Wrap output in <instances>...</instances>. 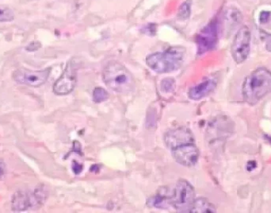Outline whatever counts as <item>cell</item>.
I'll use <instances>...</instances> for the list:
<instances>
[{"label": "cell", "mask_w": 271, "mask_h": 213, "mask_svg": "<svg viewBox=\"0 0 271 213\" xmlns=\"http://www.w3.org/2000/svg\"><path fill=\"white\" fill-rule=\"evenodd\" d=\"M271 93V72L266 68H259L246 77L242 86L243 100L250 105L259 103Z\"/></svg>", "instance_id": "cell-1"}, {"label": "cell", "mask_w": 271, "mask_h": 213, "mask_svg": "<svg viewBox=\"0 0 271 213\" xmlns=\"http://www.w3.org/2000/svg\"><path fill=\"white\" fill-rule=\"evenodd\" d=\"M103 80L110 89L118 93H128L134 89V77L129 70L118 61H111L103 71Z\"/></svg>", "instance_id": "cell-2"}, {"label": "cell", "mask_w": 271, "mask_h": 213, "mask_svg": "<svg viewBox=\"0 0 271 213\" xmlns=\"http://www.w3.org/2000/svg\"><path fill=\"white\" fill-rule=\"evenodd\" d=\"M186 49L182 46H174L163 52L149 55L146 64L152 70L158 73L176 71L183 65Z\"/></svg>", "instance_id": "cell-3"}, {"label": "cell", "mask_w": 271, "mask_h": 213, "mask_svg": "<svg viewBox=\"0 0 271 213\" xmlns=\"http://www.w3.org/2000/svg\"><path fill=\"white\" fill-rule=\"evenodd\" d=\"M195 199L194 187L185 180H179L173 190V207L178 213H191Z\"/></svg>", "instance_id": "cell-4"}, {"label": "cell", "mask_w": 271, "mask_h": 213, "mask_svg": "<svg viewBox=\"0 0 271 213\" xmlns=\"http://www.w3.org/2000/svg\"><path fill=\"white\" fill-rule=\"evenodd\" d=\"M251 41V31L247 26H243L235 34L231 47L232 56L237 64L243 63L248 58Z\"/></svg>", "instance_id": "cell-5"}, {"label": "cell", "mask_w": 271, "mask_h": 213, "mask_svg": "<svg viewBox=\"0 0 271 213\" xmlns=\"http://www.w3.org/2000/svg\"><path fill=\"white\" fill-rule=\"evenodd\" d=\"M46 196L44 195V191L38 189L35 192H26V191H18L14 193L11 200L12 209L14 212H23L29 209L38 206L44 203Z\"/></svg>", "instance_id": "cell-6"}, {"label": "cell", "mask_w": 271, "mask_h": 213, "mask_svg": "<svg viewBox=\"0 0 271 213\" xmlns=\"http://www.w3.org/2000/svg\"><path fill=\"white\" fill-rule=\"evenodd\" d=\"M77 68L74 61H69L65 70L52 87L56 95H65L71 93L77 85Z\"/></svg>", "instance_id": "cell-7"}, {"label": "cell", "mask_w": 271, "mask_h": 213, "mask_svg": "<svg viewBox=\"0 0 271 213\" xmlns=\"http://www.w3.org/2000/svg\"><path fill=\"white\" fill-rule=\"evenodd\" d=\"M218 41V24L216 20L212 21L198 33L196 38L197 53L199 55L212 50Z\"/></svg>", "instance_id": "cell-8"}, {"label": "cell", "mask_w": 271, "mask_h": 213, "mask_svg": "<svg viewBox=\"0 0 271 213\" xmlns=\"http://www.w3.org/2000/svg\"><path fill=\"white\" fill-rule=\"evenodd\" d=\"M50 74V69L32 71L26 69H17L13 73V79L17 83L30 87H40L47 82Z\"/></svg>", "instance_id": "cell-9"}, {"label": "cell", "mask_w": 271, "mask_h": 213, "mask_svg": "<svg viewBox=\"0 0 271 213\" xmlns=\"http://www.w3.org/2000/svg\"><path fill=\"white\" fill-rule=\"evenodd\" d=\"M172 157L176 163L183 167H192L196 165L199 159L198 148L194 143L182 145L171 150Z\"/></svg>", "instance_id": "cell-10"}, {"label": "cell", "mask_w": 271, "mask_h": 213, "mask_svg": "<svg viewBox=\"0 0 271 213\" xmlns=\"http://www.w3.org/2000/svg\"><path fill=\"white\" fill-rule=\"evenodd\" d=\"M164 142L167 148L173 150L182 145L194 143V137L188 128H178L165 134Z\"/></svg>", "instance_id": "cell-11"}, {"label": "cell", "mask_w": 271, "mask_h": 213, "mask_svg": "<svg viewBox=\"0 0 271 213\" xmlns=\"http://www.w3.org/2000/svg\"><path fill=\"white\" fill-rule=\"evenodd\" d=\"M217 87V82L214 79H207L191 87L188 92L190 99L200 100L212 93Z\"/></svg>", "instance_id": "cell-12"}, {"label": "cell", "mask_w": 271, "mask_h": 213, "mask_svg": "<svg viewBox=\"0 0 271 213\" xmlns=\"http://www.w3.org/2000/svg\"><path fill=\"white\" fill-rule=\"evenodd\" d=\"M148 205L158 209L168 208L170 205H172V194L168 195L167 192L160 191L155 197H151Z\"/></svg>", "instance_id": "cell-13"}, {"label": "cell", "mask_w": 271, "mask_h": 213, "mask_svg": "<svg viewBox=\"0 0 271 213\" xmlns=\"http://www.w3.org/2000/svg\"><path fill=\"white\" fill-rule=\"evenodd\" d=\"M191 213H216V208L213 204L203 197L195 199Z\"/></svg>", "instance_id": "cell-14"}, {"label": "cell", "mask_w": 271, "mask_h": 213, "mask_svg": "<svg viewBox=\"0 0 271 213\" xmlns=\"http://www.w3.org/2000/svg\"><path fill=\"white\" fill-rule=\"evenodd\" d=\"M191 6H192L191 0H187L185 2H183L178 10V18L181 20L188 19L191 16Z\"/></svg>", "instance_id": "cell-15"}, {"label": "cell", "mask_w": 271, "mask_h": 213, "mask_svg": "<svg viewBox=\"0 0 271 213\" xmlns=\"http://www.w3.org/2000/svg\"><path fill=\"white\" fill-rule=\"evenodd\" d=\"M225 18L229 23L235 24V23H240L241 19H242V14L236 9H231V10H229L226 12Z\"/></svg>", "instance_id": "cell-16"}, {"label": "cell", "mask_w": 271, "mask_h": 213, "mask_svg": "<svg viewBox=\"0 0 271 213\" xmlns=\"http://www.w3.org/2000/svg\"><path fill=\"white\" fill-rule=\"evenodd\" d=\"M109 98V93L103 87H96L93 91V100L95 103H102Z\"/></svg>", "instance_id": "cell-17"}, {"label": "cell", "mask_w": 271, "mask_h": 213, "mask_svg": "<svg viewBox=\"0 0 271 213\" xmlns=\"http://www.w3.org/2000/svg\"><path fill=\"white\" fill-rule=\"evenodd\" d=\"M160 88L165 93H170L175 89V81L172 78H165L160 83Z\"/></svg>", "instance_id": "cell-18"}, {"label": "cell", "mask_w": 271, "mask_h": 213, "mask_svg": "<svg viewBox=\"0 0 271 213\" xmlns=\"http://www.w3.org/2000/svg\"><path fill=\"white\" fill-rule=\"evenodd\" d=\"M14 18L13 10L4 6H0V22H10L14 20Z\"/></svg>", "instance_id": "cell-19"}, {"label": "cell", "mask_w": 271, "mask_h": 213, "mask_svg": "<svg viewBox=\"0 0 271 213\" xmlns=\"http://www.w3.org/2000/svg\"><path fill=\"white\" fill-rule=\"evenodd\" d=\"M6 174V164L0 160V181L3 178Z\"/></svg>", "instance_id": "cell-20"}, {"label": "cell", "mask_w": 271, "mask_h": 213, "mask_svg": "<svg viewBox=\"0 0 271 213\" xmlns=\"http://www.w3.org/2000/svg\"><path fill=\"white\" fill-rule=\"evenodd\" d=\"M271 16V13L267 12V11H263V12L260 14V16H259V20L261 23H266L268 18Z\"/></svg>", "instance_id": "cell-21"}, {"label": "cell", "mask_w": 271, "mask_h": 213, "mask_svg": "<svg viewBox=\"0 0 271 213\" xmlns=\"http://www.w3.org/2000/svg\"><path fill=\"white\" fill-rule=\"evenodd\" d=\"M72 168H73V171H74L76 174L80 173L81 171H82V166H81L80 164H78V163H76V162L73 163V167H72Z\"/></svg>", "instance_id": "cell-22"}, {"label": "cell", "mask_w": 271, "mask_h": 213, "mask_svg": "<svg viewBox=\"0 0 271 213\" xmlns=\"http://www.w3.org/2000/svg\"><path fill=\"white\" fill-rule=\"evenodd\" d=\"M265 39L266 44H267V49L268 50L271 51V35L270 36H265V38H263Z\"/></svg>", "instance_id": "cell-23"}]
</instances>
